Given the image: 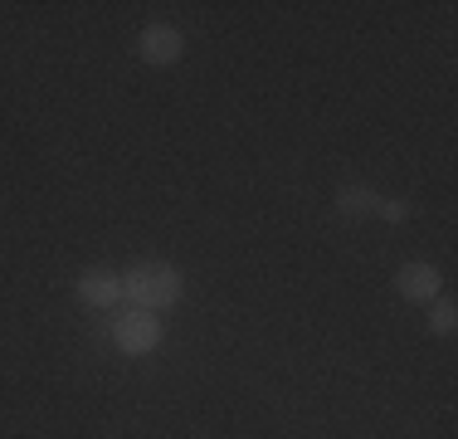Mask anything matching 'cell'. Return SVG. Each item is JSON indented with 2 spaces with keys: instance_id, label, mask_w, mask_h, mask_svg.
<instances>
[{
  "instance_id": "cell-1",
  "label": "cell",
  "mask_w": 458,
  "mask_h": 439,
  "mask_svg": "<svg viewBox=\"0 0 458 439\" xmlns=\"http://www.w3.org/2000/svg\"><path fill=\"white\" fill-rule=\"evenodd\" d=\"M123 298L147 313H161V307L181 303V273L161 259H141L123 273Z\"/></svg>"
},
{
  "instance_id": "cell-2",
  "label": "cell",
  "mask_w": 458,
  "mask_h": 439,
  "mask_svg": "<svg viewBox=\"0 0 458 439\" xmlns=\"http://www.w3.org/2000/svg\"><path fill=\"white\" fill-rule=\"evenodd\" d=\"M161 337H166V327H161V317L147 313V307H127V313H117V323H113V342L123 351H132V357L157 351Z\"/></svg>"
},
{
  "instance_id": "cell-3",
  "label": "cell",
  "mask_w": 458,
  "mask_h": 439,
  "mask_svg": "<svg viewBox=\"0 0 458 439\" xmlns=\"http://www.w3.org/2000/svg\"><path fill=\"white\" fill-rule=\"evenodd\" d=\"M181 49H185V35H181L176 25H147V30H141V39H137V54L147 64H157V69L176 64Z\"/></svg>"
},
{
  "instance_id": "cell-4",
  "label": "cell",
  "mask_w": 458,
  "mask_h": 439,
  "mask_svg": "<svg viewBox=\"0 0 458 439\" xmlns=\"http://www.w3.org/2000/svg\"><path fill=\"white\" fill-rule=\"evenodd\" d=\"M439 269L434 263H424V259H410V263H400V273H395V288H400V298H410V303H434L439 298Z\"/></svg>"
},
{
  "instance_id": "cell-5",
  "label": "cell",
  "mask_w": 458,
  "mask_h": 439,
  "mask_svg": "<svg viewBox=\"0 0 458 439\" xmlns=\"http://www.w3.org/2000/svg\"><path fill=\"white\" fill-rule=\"evenodd\" d=\"M79 298L89 307H117L123 303V273H113V269L79 273Z\"/></svg>"
},
{
  "instance_id": "cell-6",
  "label": "cell",
  "mask_w": 458,
  "mask_h": 439,
  "mask_svg": "<svg viewBox=\"0 0 458 439\" xmlns=\"http://www.w3.org/2000/svg\"><path fill=\"white\" fill-rule=\"evenodd\" d=\"M376 205H380V195L370 191V185H342V191H336V215H346V220L376 215Z\"/></svg>"
},
{
  "instance_id": "cell-7",
  "label": "cell",
  "mask_w": 458,
  "mask_h": 439,
  "mask_svg": "<svg viewBox=\"0 0 458 439\" xmlns=\"http://www.w3.org/2000/svg\"><path fill=\"white\" fill-rule=\"evenodd\" d=\"M454 327H458V307H454V298H439V303H434V313H429V332L449 337Z\"/></svg>"
},
{
  "instance_id": "cell-8",
  "label": "cell",
  "mask_w": 458,
  "mask_h": 439,
  "mask_svg": "<svg viewBox=\"0 0 458 439\" xmlns=\"http://www.w3.org/2000/svg\"><path fill=\"white\" fill-rule=\"evenodd\" d=\"M376 215H380V220H390V225H405V220H410V201H386V195H380Z\"/></svg>"
}]
</instances>
